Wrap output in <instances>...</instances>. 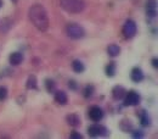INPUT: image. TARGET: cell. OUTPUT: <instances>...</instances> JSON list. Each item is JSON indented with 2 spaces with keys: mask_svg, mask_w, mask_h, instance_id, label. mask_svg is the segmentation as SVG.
<instances>
[{
  "mask_svg": "<svg viewBox=\"0 0 158 139\" xmlns=\"http://www.w3.org/2000/svg\"><path fill=\"white\" fill-rule=\"evenodd\" d=\"M28 17L32 24L40 32H45L49 28V16L45 7L40 4H34L28 10Z\"/></svg>",
  "mask_w": 158,
  "mask_h": 139,
  "instance_id": "6da1fadb",
  "label": "cell"
},
{
  "mask_svg": "<svg viewBox=\"0 0 158 139\" xmlns=\"http://www.w3.org/2000/svg\"><path fill=\"white\" fill-rule=\"evenodd\" d=\"M60 6L69 14H80L85 9L84 0H60Z\"/></svg>",
  "mask_w": 158,
  "mask_h": 139,
  "instance_id": "7a4b0ae2",
  "label": "cell"
},
{
  "mask_svg": "<svg viewBox=\"0 0 158 139\" xmlns=\"http://www.w3.org/2000/svg\"><path fill=\"white\" fill-rule=\"evenodd\" d=\"M66 32H67V36L72 39H80L85 36L84 28L78 23H68L66 27Z\"/></svg>",
  "mask_w": 158,
  "mask_h": 139,
  "instance_id": "3957f363",
  "label": "cell"
},
{
  "mask_svg": "<svg viewBox=\"0 0 158 139\" xmlns=\"http://www.w3.org/2000/svg\"><path fill=\"white\" fill-rule=\"evenodd\" d=\"M136 31H138V27H136V23L133 20H128L124 26H123V34L127 39H131L135 37L136 34Z\"/></svg>",
  "mask_w": 158,
  "mask_h": 139,
  "instance_id": "277c9868",
  "label": "cell"
},
{
  "mask_svg": "<svg viewBox=\"0 0 158 139\" xmlns=\"http://www.w3.org/2000/svg\"><path fill=\"white\" fill-rule=\"evenodd\" d=\"M123 99H124V105L125 106H136L141 101V97L135 90H130L129 93H125Z\"/></svg>",
  "mask_w": 158,
  "mask_h": 139,
  "instance_id": "5b68a950",
  "label": "cell"
},
{
  "mask_svg": "<svg viewBox=\"0 0 158 139\" xmlns=\"http://www.w3.org/2000/svg\"><path fill=\"white\" fill-rule=\"evenodd\" d=\"M88 134L90 137H100V136H105L107 134V129L103 126L100 124H93L88 128Z\"/></svg>",
  "mask_w": 158,
  "mask_h": 139,
  "instance_id": "8992f818",
  "label": "cell"
},
{
  "mask_svg": "<svg viewBox=\"0 0 158 139\" xmlns=\"http://www.w3.org/2000/svg\"><path fill=\"white\" fill-rule=\"evenodd\" d=\"M89 117L94 122H99L103 119V110L100 106H91L89 109Z\"/></svg>",
  "mask_w": 158,
  "mask_h": 139,
  "instance_id": "52a82bcc",
  "label": "cell"
},
{
  "mask_svg": "<svg viewBox=\"0 0 158 139\" xmlns=\"http://www.w3.org/2000/svg\"><path fill=\"white\" fill-rule=\"evenodd\" d=\"M146 12L150 17H155L157 15V1L156 0H148L146 4Z\"/></svg>",
  "mask_w": 158,
  "mask_h": 139,
  "instance_id": "ba28073f",
  "label": "cell"
},
{
  "mask_svg": "<svg viewBox=\"0 0 158 139\" xmlns=\"http://www.w3.org/2000/svg\"><path fill=\"white\" fill-rule=\"evenodd\" d=\"M125 93H127V90H125L124 87H122V85H116V87L112 89V97H113L114 100H122L124 98Z\"/></svg>",
  "mask_w": 158,
  "mask_h": 139,
  "instance_id": "9c48e42d",
  "label": "cell"
},
{
  "mask_svg": "<svg viewBox=\"0 0 158 139\" xmlns=\"http://www.w3.org/2000/svg\"><path fill=\"white\" fill-rule=\"evenodd\" d=\"M130 77H131L133 82L139 83V82H141V80H143V72H142V70H141L140 67H134V68L131 70Z\"/></svg>",
  "mask_w": 158,
  "mask_h": 139,
  "instance_id": "30bf717a",
  "label": "cell"
},
{
  "mask_svg": "<svg viewBox=\"0 0 158 139\" xmlns=\"http://www.w3.org/2000/svg\"><path fill=\"white\" fill-rule=\"evenodd\" d=\"M66 121L72 127H78L79 124H80V117H79L77 114H69V115H67Z\"/></svg>",
  "mask_w": 158,
  "mask_h": 139,
  "instance_id": "8fae6325",
  "label": "cell"
},
{
  "mask_svg": "<svg viewBox=\"0 0 158 139\" xmlns=\"http://www.w3.org/2000/svg\"><path fill=\"white\" fill-rule=\"evenodd\" d=\"M55 101L60 104V105H66L67 101H68V98H67V94L62 90H57L55 93Z\"/></svg>",
  "mask_w": 158,
  "mask_h": 139,
  "instance_id": "7c38bea8",
  "label": "cell"
},
{
  "mask_svg": "<svg viewBox=\"0 0 158 139\" xmlns=\"http://www.w3.org/2000/svg\"><path fill=\"white\" fill-rule=\"evenodd\" d=\"M9 61H10L11 65L17 66V65H20L21 62L23 61V55L21 53H12L10 55V58H9Z\"/></svg>",
  "mask_w": 158,
  "mask_h": 139,
  "instance_id": "4fadbf2b",
  "label": "cell"
},
{
  "mask_svg": "<svg viewBox=\"0 0 158 139\" xmlns=\"http://www.w3.org/2000/svg\"><path fill=\"white\" fill-rule=\"evenodd\" d=\"M107 53L112 58H116L120 54V48H119L117 44H111L108 48H107Z\"/></svg>",
  "mask_w": 158,
  "mask_h": 139,
  "instance_id": "5bb4252c",
  "label": "cell"
},
{
  "mask_svg": "<svg viewBox=\"0 0 158 139\" xmlns=\"http://www.w3.org/2000/svg\"><path fill=\"white\" fill-rule=\"evenodd\" d=\"M72 68H73L74 72L81 73V72H84L85 66H84V63H83L80 60H73V62H72Z\"/></svg>",
  "mask_w": 158,
  "mask_h": 139,
  "instance_id": "9a60e30c",
  "label": "cell"
},
{
  "mask_svg": "<svg viewBox=\"0 0 158 139\" xmlns=\"http://www.w3.org/2000/svg\"><path fill=\"white\" fill-rule=\"evenodd\" d=\"M26 87L27 89H38V84H37V77L34 75H31L27 80L26 83Z\"/></svg>",
  "mask_w": 158,
  "mask_h": 139,
  "instance_id": "2e32d148",
  "label": "cell"
},
{
  "mask_svg": "<svg viewBox=\"0 0 158 139\" xmlns=\"http://www.w3.org/2000/svg\"><path fill=\"white\" fill-rule=\"evenodd\" d=\"M105 72H106V75H107L108 77H113V76L116 75V63H114V62H110V63L106 66Z\"/></svg>",
  "mask_w": 158,
  "mask_h": 139,
  "instance_id": "e0dca14e",
  "label": "cell"
},
{
  "mask_svg": "<svg viewBox=\"0 0 158 139\" xmlns=\"http://www.w3.org/2000/svg\"><path fill=\"white\" fill-rule=\"evenodd\" d=\"M140 121H141V124L143 127H148L151 124V117L148 116V114L146 111H142V114L140 116Z\"/></svg>",
  "mask_w": 158,
  "mask_h": 139,
  "instance_id": "ac0fdd59",
  "label": "cell"
},
{
  "mask_svg": "<svg viewBox=\"0 0 158 139\" xmlns=\"http://www.w3.org/2000/svg\"><path fill=\"white\" fill-rule=\"evenodd\" d=\"M94 92H95V88H94V85H90V84L86 85V87L84 88V90H83L85 98H90V97H93Z\"/></svg>",
  "mask_w": 158,
  "mask_h": 139,
  "instance_id": "d6986e66",
  "label": "cell"
},
{
  "mask_svg": "<svg viewBox=\"0 0 158 139\" xmlns=\"http://www.w3.org/2000/svg\"><path fill=\"white\" fill-rule=\"evenodd\" d=\"M45 85H46V89L49 93H52L55 92V88H56V84L52 80H45Z\"/></svg>",
  "mask_w": 158,
  "mask_h": 139,
  "instance_id": "ffe728a7",
  "label": "cell"
},
{
  "mask_svg": "<svg viewBox=\"0 0 158 139\" xmlns=\"http://www.w3.org/2000/svg\"><path fill=\"white\" fill-rule=\"evenodd\" d=\"M6 98H7V89L5 87H0V101H4Z\"/></svg>",
  "mask_w": 158,
  "mask_h": 139,
  "instance_id": "44dd1931",
  "label": "cell"
},
{
  "mask_svg": "<svg viewBox=\"0 0 158 139\" xmlns=\"http://www.w3.org/2000/svg\"><path fill=\"white\" fill-rule=\"evenodd\" d=\"M69 138H72V139H81V138H83V136H81L80 133H78V132H72V133H71V136H69Z\"/></svg>",
  "mask_w": 158,
  "mask_h": 139,
  "instance_id": "7402d4cb",
  "label": "cell"
},
{
  "mask_svg": "<svg viewBox=\"0 0 158 139\" xmlns=\"http://www.w3.org/2000/svg\"><path fill=\"white\" fill-rule=\"evenodd\" d=\"M68 87H69L71 89H73V90H76V89L78 88V85H77V83H76L74 80H69V82H68Z\"/></svg>",
  "mask_w": 158,
  "mask_h": 139,
  "instance_id": "603a6c76",
  "label": "cell"
},
{
  "mask_svg": "<svg viewBox=\"0 0 158 139\" xmlns=\"http://www.w3.org/2000/svg\"><path fill=\"white\" fill-rule=\"evenodd\" d=\"M143 134L141 133V131H134L133 132V137H135V138H141Z\"/></svg>",
  "mask_w": 158,
  "mask_h": 139,
  "instance_id": "cb8c5ba5",
  "label": "cell"
},
{
  "mask_svg": "<svg viewBox=\"0 0 158 139\" xmlns=\"http://www.w3.org/2000/svg\"><path fill=\"white\" fill-rule=\"evenodd\" d=\"M152 66H153L155 68H158V59L157 58H153V59H152Z\"/></svg>",
  "mask_w": 158,
  "mask_h": 139,
  "instance_id": "d4e9b609",
  "label": "cell"
},
{
  "mask_svg": "<svg viewBox=\"0 0 158 139\" xmlns=\"http://www.w3.org/2000/svg\"><path fill=\"white\" fill-rule=\"evenodd\" d=\"M2 6V0H0V7Z\"/></svg>",
  "mask_w": 158,
  "mask_h": 139,
  "instance_id": "484cf974",
  "label": "cell"
},
{
  "mask_svg": "<svg viewBox=\"0 0 158 139\" xmlns=\"http://www.w3.org/2000/svg\"><path fill=\"white\" fill-rule=\"evenodd\" d=\"M16 1H17V0H14V2H16Z\"/></svg>",
  "mask_w": 158,
  "mask_h": 139,
  "instance_id": "4316f807",
  "label": "cell"
}]
</instances>
